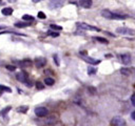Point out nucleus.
<instances>
[{"label":"nucleus","mask_w":135,"mask_h":126,"mask_svg":"<svg viewBox=\"0 0 135 126\" xmlns=\"http://www.w3.org/2000/svg\"><path fill=\"white\" fill-rule=\"evenodd\" d=\"M36 88H37V89H43V88H44V85H43L41 82L38 81V82H36Z\"/></svg>","instance_id":"b1692460"},{"label":"nucleus","mask_w":135,"mask_h":126,"mask_svg":"<svg viewBox=\"0 0 135 126\" xmlns=\"http://www.w3.org/2000/svg\"><path fill=\"white\" fill-rule=\"evenodd\" d=\"M31 24L28 22H17L15 23V26L16 27H26V26H30Z\"/></svg>","instance_id":"4468645a"},{"label":"nucleus","mask_w":135,"mask_h":126,"mask_svg":"<svg viewBox=\"0 0 135 126\" xmlns=\"http://www.w3.org/2000/svg\"><path fill=\"white\" fill-rule=\"evenodd\" d=\"M2 28H4V26H1V25H0V29H2Z\"/></svg>","instance_id":"7c9ffc66"},{"label":"nucleus","mask_w":135,"mask_h":126,"mask_svg":"<svg viewBox=\"0 0 135 126\" xmlns=\"http://www.w3.org/2000/svg\"><path fill=\"white\" fill-rule=\"evenodd\" d=\"M101 16L107 18V19H111V20H123V19H127L129 17L127 15H120V14L112 13L109 9H102L101 10Z\"/></svg>","instance_id":"f257e3e1"},{"label":"nucleus","mask_w":135,"mask_h":126,"mask_svg":"<svg viewBox=\"0 0 135 126\" xmlns=\"http://www.w3.org/2000/svg\"><path fill=\"white\" fill-rule=\"evenodd\" d=\"M1 13H2L4 16H9V15L13 14V8H12V7H4V8H2Z\"/></svg>","instance_id":"ddd939ff"},{"label":"nucleus","mask_w":135,"mask_h":126,"mask_svg":"<svg viewBox=\"0 0 135 126\" xmlns=\"http://www.w3.org/2000/svg\"><path fill=\"white\" fill-rule=\"evenodd\" d=\"M47 113H49V110L45 107H37V108H35V114L37 117L42 118V117H45Z\"/></svg>","instance_id":"39448f33"},{"label":"nucleus","mask_w":135,"mask_h":126,"mask_svg":"<svg viewBox=\"0 0 135 126\" xmlns=\"http://www.w3.org/2000/svg\"><path fill=\"white\" fill-rule=\"evenodd\" d=\"M131 117H132V119L135 121V111H133V112L131 113Z\"/></svg>","instance_id":"c756f323"},{"label":"nucleus","mask_w":135,"mask_h":126,"mask_svg":"<svg viewBox=\"0 0 135 126\" xmlns=\"http://www.w3.org/2000/svg\"><path fill=\"white\" fill-rule=\"evenodd\" d=\"M22 19H23L24 21H33V20H34V17L31 16V15H23V16H22Z\"/></svg>","instance_id":"a211bd4d"},{"label":"nucleus","mask_w":135,"mask_h":126,"mask_svg":"<svg viewBox=\"0 0 135 126\" xmlns=\"http://www.w3.org/2000/svg\"><path fill=\"white\" fill-rule=\"evenodd\" d=\"M82 59H83L85 62H88V63H90V64H92V65H96V64H99V63H100L99 60H95V59H93V58H91V57H88V56H83Z\"/></svg>","instance_id":"1a4fd4ad"},{"label":"nucleus","mask_w":135,"mask_h":126,"mask_svg":"<svg viewBox=\"0 0 135 126\" xmlns=\"http://www.w3.org/2000/svg\"><path fill=\"white\" fill-rule=\"evenodd\" d=\"M96 70H97V69H96L95 67H93V66H89V67H88V74H89V75H94V74L96 72Z\"/></svg>","instance_id":"6ab92c4d"},{"label":"nucleus","mask_w":135,"mask_h":126,"mask_svg":"<svg viewBox=\"0 0 135 126\" xmlns=\"http://www.w3.org/2000/svg\"><path fill=\"white\" fill-rule=\"evenodd\" d=\"M120 57V60H121V62L123 63V64H129L130 62H131V57H130V55H128V54H123V55H120L119 56Z\"/></svg>","instance_id":"9d476101"},{"label":"nucleus","mask_w":135,"mask_h":126,"mask_svg":"<svg viewBox=\"0 0 135 126\" xmlns=\"http://www.w3.org/2000/svg\"><path fill=\"white\" fill-rule=\"evenodd\" d=\"M120 72L122 75H124V76H130V74H131V71L129 69H127V68H121L120 69Z\"/></svg>","instance_id":"aec40b11"},{"label":"nucleus","mask_w":135,"mask_h":126,"mask_svg":"<svg viewBox=\"0 0 135 126\" xmlns=\"http://www.w3.org/2000/svg\"><path fill=\"white\" fill-rule=\"evenodd\" d=\"M76 25H77V27H79V28H81V29H88V30H96V32H99V28H98V27L92 26V25L86 24V23H83V22H77Z\"/></svg>","instance_id":"20e7f679"},{"label":"nucleus","mask_w":135,"mask_h":126,"mask_svg":"<svg viewBox=\"0 0 135 126\" xmlns=\"http://www.w3.org/2000/svg\"><path fill=\"white\" fill-rule=\"evenodd\" d=\"M93 39L96 40V41H98V42H100V43H104V44H108L109 43V41L107 39L102 38V37H93Z\"/></svg>","instance_id":"2eb2a0df"},{"label":"nucleus","mask_w":135,"mask_h":126,"mask_svg":"<svg viewBox=\"0 0 135 126\" xmlns=\"http://www.w3.org/2000/svg\"><path fill=\"white\" fill-rule=\"evenodd\" d=\"M11 110V106H7V107H5L3 110H1V112H0V116H3V114H6L8 111Z\"/></svg>","instance_id":"5701e85b"},{"label":"nucleus","mask_w":135,"mask_h":126,"mask_svg":"<svg viewBox=\"0 0 135 126\" xmlns=\"http://www.w3.org/2000/svg\"><path fill=\"white\" fill-rule=\"evenodd\" d=\"M5 67H6L8 70H11V71H14V70L16 69V67H15V66H13V65H6Z\"/></svg>","instance_id":"bb28decb"},{"label":"nucleus","mask_w":135,"mask_h":126,"mask_svg":"<svg viewBox=\"0 0 135 126\" xmlns=\"http://www.w3.org/2000/svg\"><path fill=\"white\" fill-rule=\"evenodd\" d=\"M131 102H132V104L135 106V93H134V94L131 97Z\"/></svg>","instance_id":"c85d7f7f"},{"label":"nucleus","mask_w":135,"mask_h":126,"mask_svg":"<svg viewBox=\"0 0 135 126\" xmlns=\"http://www.w3.org/2000/svg\"><path fill=\"white\" fill-rule=\"evenodd\" d=\"M3 91H6V92H12V89L7 86H3V85H0V93L3 92Z\"/></svg>","instance_id":"f3484780"},{"label":"nucleus","mask_w":135,"mask_h":126,"mask_svg":"<svg viewBox=\"0 0 135 126\" xmlns=\"http://www.w3.org/2000/svg\"><path fill=\"white\" fill-rule=\"evenodd\" d=\"M45 63H46V59L43 58V57H38V58L35 59V65H36L38 68L43 67V66L45 65Z\"/></svg>","instance_id":"0eeeda50"},{"label":"nucleus","mask_w":135,"mask_h":126,"mask_svg":"<svg viewBox=\"0 0 135 126\" xmlns=\"http://www.w3.org/2000/svg\"><path fill=\"white\" fill-rule=\"evenodd\" d=\"M63 5V1H50L49 2V6L50 8H59Z\"/></svg>","instance_id":"6e6552de"},{"label":"nucleus","mask_w":135,"mask_h":126,"mask_svg":"<svg viewBox=\"0 0 135 126\" xmlns=\"http://www.w3.org/2000/svg\"><path fill=\"white\" fill-rule=\"evenodd\" d=\"M16 78H17L18 81H20V82H22V83H26V82L28 81V76H27V74H26L25 71H20V72H18V74L16 75Z\"/></svg>","instance_id":"423d86ee"},{"label":"nucleus","mask_w":135,"mask_h":126,"mask_svg":"<svg viewBox=\"0 0 135 126\" xmlns=\"http://www.w3.org/2000/svg\"><path fill=\"white\" fill-rule=\"evenodd\" d=\"M38 18H40V19H45V14H44L43 12H39V13H38Z\"/></svg>","instance_id":"393cba45"},{"label":"nucleus","mask_w":135,"mask_h":126,"mask_svg":"<svg viewBox=\"0 0 135 126\" xmlns=\"http://www.w3.org/2000/svg\"><path fill=\"white\" fill-rule=\"evenodd\" d=\"M27 109H28V107H27V106H20L17 110H18L19 112H26V111H27Z\"/></svg>","instance_id":"4be33fe9"},{"label":"nucleus","mask_w":135,"mask_h":126,"mask_svg":"<svg viewBox=\"0 0 135 126\" xmlns=\"http://www.w3.org/2000/svg\"><path fill=\"white\" fill-rule=\"evenodd\" d=\"M110 123L111 126H126V121L121 117H114Z\"/></svg>","instance_id":"7ed1b4c3"},{"label":"nucleus","mask_w":135,"mask_h":126,"mask_svg":"<svg viewBox=\"0 0 135 126\" xmlns=\"http://www.w3.org/2000/svg\"><path fill=\"white\" fill-rule=\"evenodd\" d=\"M5 33H6V32H2V33H1V34H5Z\"/></svg>","instance_id":"2f4dec72"},{"label":"nucleus","mask_w":135,"mask_h":126,"mask_svg":"<svg viewBox=\"0 0 135 126\" xmlns=\"http://www.w3.org/2000/svg\"><path fill=\"white\" fill-rule=\"evenodd\" d=\"M47 35H50V36H52V37H58L59 36V34L58 33H54V32H47Z\"/></svg>","instance_id":"a878e982"},{"label":"nucleus","mask_w":135,"mask_h":126,"mask_svg":"<svg viewBox=\"0 0 135 126\" xmlns=\"http://www.w3.org/2000/svg\"><path fill=\"white\" fill-rule=\"evenodd\" d=\"M19 64H20L21 66H23V67H28V66H32L33 62H32L30 59H24V60L20 61V62H19Z\"/></svg>","instance_id":"f8f14e48"},{"label":"nucleus","mask_w":135,"mask_h":126,"mask_svg":"<svg viewBox=\"0 0 135 126\" xmlns=\"http://www.w3.org/2000/svg\"><path fill=\"white\" fill-rule=\"evenodd\" d=\"M79 5L83 8H90L92 6V1L91 0H82V1H79Z\"/></svg>","instance_id":"9b49d317"},{"label":"nucleus","mask_w":135,"mask_h":126,"mask_svg":"<svg viewBox=\"0 0 135 126\" xmlns=\"http://www.w3.org/2000/svg\"><path fill=\"white\" fill-rule=\"evenodd\" d=\"M50 27H51L52 29H55V30H61V29H62V27H61V26L56 25V24H51V25H50Z\"/></svg>","instance_id":"412c9836"},{"label":"nucleus","mask_w":135,"mask_h":126,"mask_svg":"<svg viewBox=\"0 0 135 126\" xmlns=\"http://www.w3.org/2000/svg\"><path fill=\"white\" fill-rule=\"evenodd\" d=\"M54 61H55L56 65L59 66V60H58V56H57V55H54Z\"/></svg>","instance_id":"cd10ccee"},{"label":"nucleus","mask_w":135,"mask_h":126,"mask_svg":"<svg viewBox=\"0 0 135 126\" xmlns=\"http://www.w3.org/2000/svg\"><path fill=\"white\" fill-rule=\"evenodd\" d=\"M44 83H45L46 85H49V86H52V85L55 83V81H54V79H52V78H45V79H44Z\"/></svg>","instance_id":"dca6fc26"},{"label":"nucleus","mask_w":135,"mask_h":126,"mask_svg":"<svg viewBox=\"0 0 135 126\" xmlns=\"http://www.w3.org/2000/svg\"><path fill=\"white\" fill-rule=\"evenodd\" d=\"M116 33H118L120 35L133 36V35H135V29H132L129 27H118V28H116Z\"/></svg>","instance_id":"f03ea898"}]
</instances>
